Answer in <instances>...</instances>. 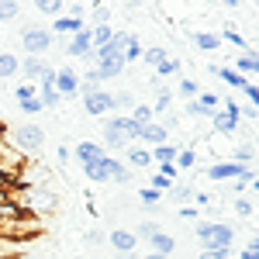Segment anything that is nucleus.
I'll return each instance as SVG.
<instances>
[{
  "label": "nucleus",
  "instance_id": "1",
  "mask_svg": "<svg viewBox=\"0 0 259 259\" xmlns=\"http://www.w3.org/2000/svg\"><path fill=\"white\" fill-rule=\"evenodd\" d=\"M139 124L128 118V114H114V118L104 121V142L107 149H132V142H139Z\"/></svg>",
  "mask_w": 259,
  "mask_h": 259
},
{
  "label": "nucleus",
  "instance_id": "2",
  "mask_svg": "<svg viewBox=\"0 0 259 259\" xmlns=\"http://www.w3.org/2000/svg\"><path fill=\"white\" fill-rule=\"evenodd\" d=\"M21 207L31 211V218H38V214H52V211L59 207V197H56L45 183H35V187H28V190L21 194Z\"/></svg>",
  "mask_w": 259,
  "mask_h": 259
},
{
  "label": "nucleus",
  "instance_id": "3",
  "mask_svg": "<svg viewBox=\"0 0 259 259\" xmlns=\"http://www.w3.org/2000/svg\"><path fill=\"white\" fill-rule=\"evenodd\" d=\"M11 145L18 149L24 159H28V156H38L41 149H45V128H41V124H18Z\"/></svg>",
  "mask_w": 259,
  "mask_h": 259
},
{
  "label": "nucleus",
  "instance_id": "4",
  "mask_svg": "<svg viewBox=\"0 0 259 259\" xmlns=\"http://www.w3.org/2000/svg\"><path fill=\"white\" fill-rule=\"evenodd\" d=\"M197 239H200L204 249H232L235 232H232L228 225H221V221H200L197 225Z\"/></svg>",
  "mask_w": 259,
  "mask_h": 259
},
{
  "label": "nucleus",
  "instance_id": "5",
  "mask_svg": "<svg viewBox=\"0 0 259 259\" xmlns=\"http://www.w3.org/2000/svg\"><path fill=\"white\" fill-rule=\"evenodd\" d=\"M21 41H24L28 56H41V52H49V49H52V31L31 24V28H24V31H21Z\"/></svg>",
  "mask_w": 259,
  "mask_h": 259
},
{
  "label": "nucleus",
  "instance_id": "6",
  "mask_svg": "<svg viewBox=\"0 0 259 259\" xmlns=\"http://www.w3.org/2000/svg\"><path fill=\"white\" fill-rule=\"evenodd\" d=\"M83 107H87L90 118H100V114H111V111H114V100H111V94L100 87V90L90 94V97H83Z\"/></svg>",
  "mask_w": 259,
  "mask_h": 259
},
{
  "label": "nucleus",
  "instance_id": "7",
  "mask_svg": "<svg viewBox=\"0 0 259 259\" xmlns=\"http://www.w3.org/2000/svg\"><path fill=\"white\" fill-rule=\"evenodd\" d=\"M56 90H59V97H73V94H80V76H76L73 66L56 69Z\"/></svg>",
  "mask_w": 259,
  "mask_h": 259
},
{
  "label": "nucleus",
  "instance_id": "8",
  "mask_svg": "<svg viewBox=\"0 0 259 259\" xmlns=\"http://www.w3.org/2000/svg\"><path fill=\"white\" fill-rule=\"evenodd\" d=\"M139 142H145V149L152 152V149H159V145H166V142H169V132L162 128L159 121H152V124H145V128L139 132Z\"/></svg>",
  "mask_w": 259,
  "mask_h": 259
},
{
  "label": "nucleus",
  "instance_id": "9",
  "mask_svg": "<svg viewBox=\"0 0 259 259\" xmlns=\"http://www.w3.org/2000/svg\"><path fill=\"white\" fill-rule=\"evenodd\" d=\"M107 242H111V249L114 252H135V245H139V239H135V232L132 228H114L111 235H107Z\"/></svg>",
  "mask_w": 259,
  "mask_h": 259
},
{
  "label": "nucleus",
  "instance_id": "10",
  "mask_svg": "<svg viewBox=\"0 0 259 259\" xmlns=\"http://www.w3.org/2000/svg\"><path fill=\"white\" fill-rule=\"evenodd\" d=\"M90 49H94V41H90V28H83L80 35H73V38H69L66 56H69V59H87V56H90Z\"/></svg>",
  "mask_w": 259,
  "mask_h": 259
},
{
  "label": "nucleus",
  "instance_id": "11",
  "mask_svg": "<svg viewBox=\"0 0 259 259\" xmlns=\"http://www.w3.org/2000/svg\"><path fill=\"white\" fill-rule=\"evenodd\" d=\"M111 162H114V156H104L97 162H83V173L94 183H104V180H111Z\"/></svg>",
  "mask_w": 259,
  "mask_h": 259
},
{
  "label": "nucleus",
  "instance_id": "12",
  "mask_svg": "<svg viewBox=\"0 0 259 259\" xmlns=\"http://www.w3.org/2000/svg\"><path fill=\"white\" fill-rule=\"evenodd\" d=\"M128 166H132V169H152L156 162H152V152H149L145 145H132V149H128Z\"/></svg>",
  "mask_w": 259,
  "mask_h": 259
},
{
  "label": "nucleus",
  "instance_id": "13",
  "mask_svg": "<svg viewBox=\"0 0 259 259\" xmlns=\"http://www.w3.org/2000/svg\"><path fill=\"white\" fill-rule=\"evenodd\" d=\"M18 73H24V83H35V80H41V73H45V62H41L38 56H24Z\"/></svg>",
  "mask_w": 259,
  "mask_h": 259
},
{
  "label": "nucleus",
  "instance_id": "14",
  "mask_svg": "<svg viewBox=\"0 0 259 259\" xmlns=\"http://www.w3.org/2000/svg\"><path fill=\"white\" fill-rule=\"evenodd\" d=\"M235 73H242L245 80H249V73H259V52H242V56H235V66H232Z\"/></svg>",
  "mask_w": 259,
  "mask_h": 259
},
{
  "label": "nucleus",
  "instance_id": "15",
  "mask_svg": "<svg viewBox=\"0 0 259 259\" xmlns=\"http://www.w3.org/2000/svg\"><path fill=\"white\" fill-rule=\"evenodd\" d=\"M211 73H214V76H221L228 87H239V90H245V87H249V80H245L242 73H235L232 66H211Z\"/></svg>",
  "mask_w": 259,
  "mask_h": 259
},
{
  "label": "nucleus",
  "instance_id": "16",
  "mask_svg": "<svg viewBox=\"0 0 259 259\" xmlns=\"http://www.w3.org/2000/svg\"><path fill=\"white\" fill-rule=\"evenodd\" d=\"M149 245H152V252H159V256H173V252H177V242H173V235H166V232H156V235L149 239Z\"/></svg>",
  "mask_w": 259,
  "mask_h": 259
},
{
  "label": "nucleus",
  "instance_id": "17",
  "mask_svg": "<svg viewBox=\"0 0 259 259\" xmlns=\"http://www.w3.org/2000/svg\"><path fill=\"white\" fill-rule=\"evenodd\" d=\"M211 121H214V128H218L221 135H235V132H239V118H232V114H225V111H214V114H211Z\"/></svg>",
  "mask_w": 259,
  "mask_h": 259
},
{
  "label": "nucleus",
  "instance_id": "18",
  "mask_svg": "<svg viewBox=\"0 0 259 259\" xmlns=\"http://www.w3.org/2000/svg\"><path fill=\"white\" fill-rule=\"evenodd\" d=\"M76 156H80V162H97V159H104L107 152L100 149L97 142H76Z\"/></svg>",
  "mask_w": 259,
  "mask_h": 259
},
{
  "label": "nucleus",
  "instance_id": "19",
  "mask_svg": "<svg viewBox=\"0 0 259 259\" xmlns=\"http://www.w3.org/2000/svg\"><path fill=\"white\" fill-rule=\"evenodd\" d=\"M52 31H59V35H80V31H83V21L69 18V14H62V18L52 21Z\"/></svg>",
  "mask_w": 259,
  "mask_h": 259
},
{
  "label": "nucleus",
  "instance_id": "20",
  "mask_svg": "<svg viewBox=\"0 0 259 259\" xmlns=\"http://www.w3.org/2000/svg\"><path fill=\"white\" fill-rule=\"evenodd\" d=\"M97 69V76L100 83H107V80H118L121 73H124V59H114V62H104V66H94Z\"/></svg>",
  "mask_w": 259,
  "mask_h": 259
},
{
  "label": "nucleus",
  "instance_id": "21",
  "mask_svg": "<svg viewBox=\"0 0 259 259\" xmlns=\"http://www.w3.org/2000/svg\"><path fill=\"white\" fill-rule=\"evenodd\" d=\"M21 69V59L14 52H0V80H7V76H14Z\"/></svg>",
  "mask_w": 259,
  "mask_h": 259
},
{
  "label": "nucleus",
  "instance_id": "22",
  "mask_svg": "<svg viewBox=\"0 0 259 259\" xmlns=\"http://www.w3.org/2000/svg\"><path fill=\"white\" fill-rule=\"evenodd\" d=\"M166 59H169V56H166V49H159V45L142 49V62H145V66H152V69H156V66H162Z\"/></svg>",
  "mask_w": 259,
  "mask_h": 259
},
{
  "label": "nucleus",
  "instance_id": "23",
  "mask_svg": "<svg viewBox=\"0 0 259 259\" xmlns=\"http://www.w3.org/2000/svg\"><path fill=\"white\" fill-rule=\"evenodd\" d=\"M24 245H28V242H14V239H4V235H0V259H18L21 252H24Z\"/></svg>",
  "mask_w": 259,
  "mask_h": 259
},
{
  "label": "nucleus",
  "instance_id": "24",
  "mask_svg": "<svg viewBox=\"0 0 259 259\" xmlns=\"http://www.w3.org/2000/svg\"><path fill=\"white\" fill-rule=\"evenodd\" d=\"M177 152H180V145H159V149H152V162L156 166H162V162H177Z\"/></svg>",
  "mask_w": 259,
  "mask_h": 259
},
{
  "label": "nucleus",
  "instance_id": "25",
  "mask_svg": "<svg viewBox=\"0 0 259 259\" xmlns=\"http://www.w3.org/2000/svg\"><path fill=\"white\" fill-rule=\"evenodd\" d=\"M194 45L204 49V52H214L221 45V35H214V31H197V35H194Z\"/></svg>",
  "mask_w": 259,
  "mask_h": 259
},
{
  "label": "nucleus",
  "instance_id": "26",
  "mask_svg": "<svg viewBox=\"0 0 259 259\" xmlns=\"http://www.w3.org/2000/svg\"><path fill=\"white\" fill-rule=\"evenodd\" d=\"M252 159H256V145H252V142H239V145H235V156H232V162L249 166Z\"/></svg>",
  "mask_w": 259,
  "mask_h": 259
},
{
  "label": "nucleus",
  "instance_id": "27",
  "mask_svg": "<svg viewBox=\"0 0 259 259\" xmlns=\"http://www.w3.org/2000/svg\"><path fill=\"white\" fill-rule=\"evenodd\" d=\"M111 38H114V28H111V24H97V28H90V41H94V49L107 45Z\"/></svg>",
  "mask_w": 259,
  "mask_h": 259
},
{
  "label": "nucleus",
  "instance_id": "28",
  "mask_svg": "<svg viewBox=\"0 0 259 259\" xmlns=\"http://www.w3.org/2000/svg\"><path fill=\"white\" fill-rule=\"evenodd\" d=\"M173 166H177V173H180V169H194V166H197V152H194L190 145H187V149H180Z\"/></svg>",
  "mask_w": 259,
  "mask_h": 259
},
{
  "label": "nucleus",
  "instance_id": "29",
  "mask_svg": "<svg viewBox=\"0 0 259 259\" xmlns=\"http://www.w3.org/2000/svg\"><path fill=\"white\" fill-rule=\"evenodd\" d=\"M194 194H197L194 187H187V183H173L166 197H173V200H177V204H187V200H194Z\"/></svg>",
  "mask_w": 259,
  "mask_h": 259
},
{
  "label": "nucleus",
  "instance_id": "30",
  "mask_svg": "<svg viewBox=\"0 0 259 259\" xmlns=\"http://www.w3.org/2000/svg\"><path fill=\"white\" fill-rule=\"evenodd\" d=\"M128 118L135 121L139 128H145V124H152V118H156V114H152V107H149V104H135V111H132Z\"/></svg>",
  "mask_w": 259,
  "mask_h": 259
},
{
  "label": "nucleus",
  "instance_id": "31",
  "mask_svg": "<svg viewBox=\"0 0 259 259\" xmlns=\"http://www.w3.org/2000/svg\"><path fill=\"white\" fill-rule=\"evenodd\" d=\"M132 177H135V169H132V166H124V162H111V180H114V183H132Z\"/></svg>",
  "mask_w": 259,
  "mask_h": 259
},
{
  "label": "nucleus",
  "instance_id": "32",
  "mask_svg": "<svg viewBox=\"0 0 259 259\" xmlns=\"http://www.w3.org/2000/svg\"><path fill=\"white\" fill-rule=\"evenodd\" d=\"M35 7H38L41 14H49V18H62V14H66V4H62V0H38Z\"/></svg>",
  "mask_w": 259,
  "mask_h": 259
},
{
  "label": "nucleus",
  "instance_id": "33",
  "mask_svg": "<svg viewBox=\"0 0 259 259\" xmlns=\"http://www.w3.org/2000/svg\"><path fill=\"white\" fill-rule=\"evenodd\" d=\"M38 100H41V107H49V111H52V107H59V90H56V87H38Z\"/></svg>",
  "mask_w": 259,
  "mask_h": 259
},
{
  "label": "nucleus",
  "instance_id": "34",
  "mask_svg": "<svg viewBox=\"0 0 259 259\" xmlns=\"http://www.w3.org/2000/svg\"><path fill=\"white\" fill-rule=\"evenodd\" d=\"M135 59H142V41H139V35L132 31V35H128V45H124V62H135Z\"/></svg>",
  "mask_w": 259,
  "mask_h": 259
},
{
  "label": "nucleus",
  "instance_id": "35",
  "mask_svg": "<svg viewBox=\"0 0 259 259\" xmlns=\"http://www.w3.org/2000/svg\"><path fill=\"white\" fill-rule=\"evenodd\" d=\"M132 232H135V239H152V235H156V232H162L159 225H156V221H139V225H135V228H132Z\"/></svg>",
  "mask_w": 259,
  "mask_h": 259
},
{
  "label": "nucleus",
  "instance_id": "36",
  "mask_svg": "<svg viewBox=\"0 0 259 259\" xmlns=\"http://www.w3.org/2000/svg\"><path fill=\"white\" fill-rule=\"evenodd\" d=\"M177 90H180V97H187V100H197V97H200L197 80H180V83H177Z\"/></svg>",
  "mask_w": 259,
  "mask_h": 259
},
{
  "label": "nucleus",
  "instance_id": "37",
  "mask_svg": "<svg viewBox=\"0 0 259 259\" xmlns=\"http://www.w3.org/2000/svg\"><path fill=\"white\" fill-rule=\"evenodd\" d=\"M180 73V59H166L162 66H156V80H162V76H177Z\"/></svg>",
  "mask_w": 259,
  "mask_h": 259
},
{
  "label": "nucleus",
  "instance_id": "38",
  "mask_svg": "<svg viewBox=\"0 0 259 259\" xmlns=\"http://www.w3.org/2000/svg\"><path fill=\"white\" fill-rule=\"evenodd\" d=\"M197 104L204 107V111H207V114H214V111L221 107V100L214 97V94H200V97H197Z\"/></svg>",
  "mask_w": 259,
  "mask_h": 259
},
{
  "label": "nucleus",
  "instance_id": "39",
  "mask_svg": "<svg viewBox=\"0 0 259 259\" xmlns=\"http://www.w3.org/2000/svg\"><path fill=\"white\" fill-rule=\"evenodd\" d=\"M18 4L14 0H0V21H11V18H18Z\"/></svg>",
  "mask_w": 259,
  "mask_h": 259
},
{
  "label": "nucleus",
  "instance_id": "40",
  "mask_svg": "<svg viewBox=\"0 0 259 259\" xmlns=\"http://www.w3.org/2000/svg\"><path fill=\"white\" fill-rule=\"evenodd\" d=\"M221 38H225V41H232V45H239L242 52H249V41L242 38V35H239V31H235V28H228V31L221 35Z\"/></svg>",
  "mask_w": 259,
  "mask_h": 259
},
{
  "label": "nucleus",
  "instance_id": "41",
  "mask_svg": "<svg viewBox=\"0 0 259 259\" xmlns=\"http://www.w3.org/2000/svg\"><path fill=\"white\" fill-rule=\"evenodd\" d=\"M111 100H114V107H128V111H135V97L124 90V94H111Z\"/></svg>",
  "mask_w": 259,
  "mask_h": 259
},
{
  "label": "nucleus",
  "instance_id": "42",
  "mask_svg": "<svg viewBox=\"0 0 259 259\" xmlns=\"http://www.w3.org/2000/svg\"><path fill=\"white\" fill-rule=\"evenodd\" d=\"M31 97H38V87H35V83H21L18 87V104L21 100H31Z\"/></svg>",
  "mask_w": 259,
  "mask_h": 259
},
{
  "label": "nucleus",
  "instance_id": "43",
  "mask_svg": "<svg viewBox=\"0 0 259 259\" xmlns=\"http://www.w3.org/2000/svg\"><path fill=\"white\" fill-rule=\"evenodd\" d=\"M235 214H239V218H249V214H252V200L249 197H235Z\"/></svg>",
  "mask_w": 259,
  "mask_h": 259
},
{
  "label": "nucleus",
  "instance_id": "44",
  "mask_svg": "<svg viewBox=\"0 0 259 259\" xmlns=\"http://www.w3.org/2000/svg\"><path fill=\"white\" fill-rule=\"evenodd\" d=\"M139 200H142V204H145V207H156V204H159V200H162V194H156V190H149V187H145V190H142V194H139Z\"/></svg>",
  "mask_w": 259,
  "mask_h": 259
},
{
  "label": "nucleus",
  "instance_id": "45",
  "mask_svg": "<svg viewBox=\"0 0 259 259\" xmlns=\"http://www.w3.org/2000/svg\"><path fill=\"white\" fill-rule=\"evenodd\" d=\"M21 111H24V114H41L45 107H41L38 97H31V100H21Z\"/></svg>",
  "mask_w": 259,
  "mask_h": 259
},
{
  "label": "nucleus",
  "instance_id": "46",
  "mask_svg": "<svg viewBox=\"0 0 259 259\" xmlns=\"http://www.w3.org/2000/svg\"><path fill=\"white\" fill-rule=\"evenodd\" d=\"M152 173H159V177H166L169 183H173V180H177V166H173V162H162V166H156Z\"/></svg>",
  "mask_w": 259,
  "mask_h": 259
},
{
  "label": "nucleus",
  "instance_id": "47",
  "mask_svg": "<svg viewBox=\"0 0 259 259\" xmlns=\"http://www.w3.org/2000/svg\"><path fill=\"white\" fill-rule=\"evenodd\" d=\"M107 21H111V7H94V28L107 24Z\"/></svg>",
  "mask_w": 259,
  "mask_h": 259
},
{
  "label": "nucleus",
  "instance_id": "48",
  "mask_svg": "<svg viewBox=\"0 0 259 259\" xmlns=\"http://www.w3.org/2000/svg\"><path fill=\"white\" fill-rule=\"evenodd\" d=\"M242 94H245V97H249V104H252V107H256V114H259V87H256V83H249V87H245V90H242Z\"/></svg>",
  "mask_w": 259,
  "mask_h": 259
},
{
  "label": "nucleus",
  "instance_id": "49",
  "mask_svg": "<svg viewBox=\"0 0 259 259\" xmlns=\"http://www.w3.org/2000/svg\"><path fill=\"white\" fill-rule=\"evenodd\" d=\"M187 114H190V118H211V114H207V111L200 107L197 100H187Z\"/></svg>",
  "mask_w": 259,
  "mask_h": 259
},
{
  "label": "nucleus",
  "instance_id": "50",
  "mask_svg": "<svg viewBox=\"0 0 259 259\" xmlns=\"http://www.w3.org/2000/svg\"><path fill=\"white\" fill-rule=\"evenodd\" d=\"M200 259H232V252H228V249H204Z\"/></svg>",
  "mask_w": 259,
  "mask_h": 259
},
{
  "label": "nucleus",
  "instance_id": "51",
  "mask_svg": "<svg viewBox=\"0 0 259 259\" xmlns=\"http://www.w3.org/2000/svg\"><path fill=\"white\" fill-rule=\"evenodd\" d=\"M83 239L90 242V245H100V242L107 239V235H104V232H100V228H90V232H87V235H83Z\"/></svg>",
  "mask_w": 259,
  "mask_h": 259
},
{
  "label": "nucleus",
  "instance_id": "52",
  "mask_svg": "<svg viewBox=\"0 0 259 259\" xmlns=\"http://www.w3.org/2000/svg\"><path fill=\"white\" fill-rule=\"evenodd\" d=\"M180 218L194 221V218H200V211H197V207H190V204H187V207H180Z\"/></svg>",
  "mask_w": 259,
  "mask_h": 259
},
{
  "label": "nucleus",
  "instance_id": "53",
  "mask_svg": "<svg viewBox=\"0 0 259 259\" xmlns=\"http://www.w3.org/2000/svg\"><path fill=\"white\" fill-rule=\"evenodd\" d=\"M239 259H259V252H252V249H242Z\"/></svg>",
  "mask_w": 259,
  "mask_h": 259
},
{
  "label": "nucleus",
  "instance_id": "54",
  "mask_svg": "<svg viewBox=\"0 0 259 259\" xmlns=\"http://www.w3.org/2000/svg\"><path fill=\"white\" fill-rule=\"evenodd\" d=\"M245 249H252V252H259V235H252V242H249Z\"/></svg>",
  "mask_w": 259,
  "mask_h": 259
},
{
  "label": "nucleus",
  "instance_id": "55",
  "mask_svg": "<svg viewBox=\"0 0 259 259\" xmlns=\"http://www.w3.org/2000/svg\"><path fill=\"white\" fill-rule=\"evenodd\" d=\"M142 259H169V256H159V252H145Z\"/></svg>",
  "mask_w": 259,
  "mask_h": 259
},
{
  "label": "nucleus",
  "instance_id": "56",
  "mask_svg": "<svg viewBox=\"0 0 259 259\" xmlns=\"http://www.w3.org/2000/svg\"><path fill=\"white\" fill-rule=\"evenodd\" d=\"M121 259H142V256H139V252H124Z\"/></svg>",
  "mask_w": 259,
  "mask_h": 259
},
{
  "label": "nucleus",
  "instance_id": "57",
  "mask_svg": "<svg viewBox=\"0 0 259 259\" xmlns=\"http://www.w3.org/2000/svg\"><path fill=\"white\" fill-rule=\"evenodd\" d=\"M252 187H256V194H259V177H256V180H252Z\"/></svg>",
  "mask_w": 259,
  "mask_h": 259
},
{
  "label": "nucleus",
  "instance_id": "58",
  "mask_svg": "<svg viewBox=\"0 0 259 259\" xmlns=\"http://www.w3.org/2000/svg\"><path fill=\"white\" fill-rule=\"evenodd\" d=\"M73 259H87V256H73Z\"/></svg>",
  "mask_w": 259,
  "mask_h": 259
},
{
  "label": "nucleus",
  "instance_id": "59",
  "mask_svg": "<svg viewBox=\"0 0 259 259\" xmlns=\"http://www.w3.org/2000/svg\"><path fill=\"white\" fill-rule=\"evenodd\" d=\"M28 259H35V256H28Z\"/></svg>",
  "mask_w": 259,
  "mask_h": 259
}]
</instances>
